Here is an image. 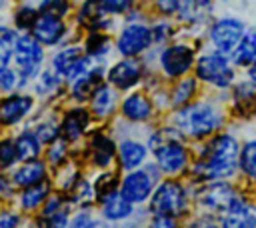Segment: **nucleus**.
Instances as JSON below:
<instances>
[{
	"label": "nucleus",
	"mask_w": 256,
	"mask_h": 228,
	"mask_svg": "<svg viewBox=\"0 0 256 228\" xmlns=\"http://www.w3.org/2000/svg\"><path fill=\"white\" fill-rule=\"evenodd\" d=\"M240 146L236 134L218 130L206 138L198 158L190 166L192 176L198 182L206 180H230L240 172Z\"/></svg>",
	"instance_id": "f257e3e1"
},
{
	"label": "nucleus",
	"mask_w": 256,
	"mask_h": 228,
	"mask_svg": "<svg viewBox=\"0 0 256 228\" xmlns=\"http://www.w3.org/2000/svg\"><path fill=\"white\" fill-rule=\"evenodd\" d=\"M226 114L216 100H196L176 108L172 126L190 140H206L222 130Z\"/></svg>",
	"instance_id": "f03ea898"
},
{
	"label": "nucleus",
	"mask_w": 256,
	"mask_h": 228,
	"mask_svg": "<svg viewBox=\"0 0 256 228\" xmlns=\"http://www.w3.org/2000/svg\"><path fill=\"white\" fill-rule=\"evenodd\" d=\"M236 70L238 66L232 62V58L214 48L200 54L194 64V76L214 90H232L238 78Z\"/></svg>",
	"instance_id": "7ed1b4c3"
},
{
	"label": "nucleus",
	"mask_w": 256,
	"mask_h": 228,
	"mask_svg": "<svg viewBox=\"0 0 256 228\" xmlns=\"http://www.w3.org/2000/svg\"><path fill=\"white\" fill-rule=\"evenodd\" d=\"M188 206H190V196L186 186L172 178L160 182L150 196L152 214H168V216L180 218L188 212Z\"/></svg>",
	"instance_id": "20e7f679"
},
{
	"label": "nucleus",
	"mask_w": 256,
	"mask_h": 228,
	"mask_svg": "<svg viewBox=\"0 0 256 228\" xmlns=\"http://www.w3.org/2000/svg\"><path fill=\"white\" fill-rule=\"evenodd\" d=\"M182 134L172 126V134L154 148V158L162 174L166 176H180L190 166V152L182 142Z\"/></svg>",
	"instance_id": "39448f33"
},
{
	"label": "nucleus",
	"mask_w": 256,
	"mask_h": 228,
	"mask_svg": "<svg viewBox=\"0 0 256 228\" xmlns=\"http://www.w3.org/2000/svg\"><path fill=\"white\" fill-rule=\"evenodd\" d=\"M240 194L242 192L232 182L206 180V182H200V188L194 192V200L202 210H206L210 214H216L220 218Z\"/></svg>",
	"instance_id": "423d86ee"
},
{
	"label": "nucleus",
	"mask_w": 256,
	"mask_h": 228,
	"mask_svg": "<svg viewBox=\"0 0 256 228\" xmlns=\"http://www.w3.org/2000/svg\"><path fill=\"white\" fill-rule=\"evenodd\" d=\"M246 28H248L246 22L238 16H232V14L220 16L212 20V24L208 26V42L214 50L230 56L240 44Z\"/></svg>",
	"instance_id": "0eeeda50"
},
{
	"label": "nucleus",
	"mask_w": 256,
	"mask_h": 228,
	"mask_svg": "<svg viewBox=\"0 0 256 228\" xmlns=\"http://www.w3.org/2000/svg\"><path fill=\"white\" fill-rule=\"evenodd\" d=\"M158 64H160V70H162V74L166 78H182L194 68L196 52H194V48L190 44L176 42V44L166 46L160 52Z\"/></svg>",
	"instance_id": "6e6552de"
},
{
	"label": "nucleus",
	"mask_w": 256,
	"mask_h": 228,
	"mask_svg": "<svg viewBox=\"0 0 256 228\" xmlns=\"http://www.w3.org/2000/svg\"><path fill=\"white\" fill-rule=\"evenodd\" d=\"M160 174H162V170L158 168V164H148V168H144V170H136L134 168L130 174L124 176L120 190L134 204L146 202V200H150V196H152V192L156 188V180H158Z\"/></svg>",
	"instance_id": "1a4fd4ad"
},
{
	"label": "nucleus",
	"mask_w": 256,
	"mask_h": 228,
	"mask_svg": "<svg viewBox=\"0 0 256 228\" xmlns=\"http://www.w3.org/2000/svg\"><path fill=\"white\" fill-rule=\"evenodd\" d=\"M152 28L142 24V22H134V24H128L118 40H116V48L122 56H138L142 54L150 44H152Z\"/></svg>",
	"instance_id": "9d476101"
},
{
	"label": "nucleus",
	"mask_w": 256,
	"mask_h": 228,
	"mask_svg": "<svg viewBox=\"0 0 256 228\" xmlns=\"http://www.w3.org/2000/svg\"><path fill=\"white\" fill-rule=\"evenodd\" d=\"M218 224L224 228H256V202L240 194L218 218Z\"/></svg>",
	"instance_id": "9b49d317"
},
{
	"label": "nucleus",
	"mask_w": 256,
	"mask_h": 228,
	"mask_svg": "<svg viewBox=\"0 0 256 228\" xmlns=\"http://www.w3.org/2000/svg\"><path fill=\"white\" fill-rule=\"evenodd\" d=\"M44 58V50H42V42L34 36H18L16 44H14V60L20 66V72L24 78L32 76L36 72V68L40 66Z\"/></svg>",
	"instance_id": "f8f14e48"
},
{
	"label": "nucleus",
	"mask_w": 256,
	"mask_h": 228,
	"mask_svg": "<svg viewBox=\"0 0 256 228\" xmlns=\"http://www.w3.org/2000/svg\"><path fill=\"white\" fill-rule=\"evenodd\" d=\"M30 30H32V36L38 38L42 44L54 46L64 38L66 24L62 20V16H56V14H50V12H42V14H38L34 18Z\"/></svg>",
	"instance_id": "ddd939ff"
},
{
	"label": "nucleus",
	"mask_w": 256,
	"mask_h": 228,
	"mask_svg": "<svg viewBox=\"0 0 256 228\" xmlns=\"http://www.w3.org/2000/svg\"><path fill=\"white\" fill-rule=\"evenodd\" d=\"M142 78V66L132 60V56H124V60L116 62L110 72H108V80L114 88L118 90H130L134 88Z\"/></svg>",
	"instance_id": "4468645a"
},
{
	"label": "nucleus",
	"mask_w": 256,
	"mask_h": 228,
	"mask_svg": "<svg viewBox=\"0 0 256 228\" xmlns=\"http://www.w3.org/2000/svg\"><path fill=\"white\" fill-rule=\"evenodd\" d=\"M32 110L30 96H8L0 100V124L14 126Z\"/></svg>",
	"instance_id": "2eb2a0df"
},
{
	"label": "nucleus",
	"mask_w": 256,
	"mask_h": 228,
	"mask_svg": "<svg viewBox=\"0 0 256 228\" xmlns=\"http://www.w3.org/2000/svg\"><path fill=\"white\" fill-rule=\"evenodd\" d=\"M90 108L98 120L110 118L116 110V90L106 84L96 86V90L90 94Z\"/></svg>",
	"instance_id": "dca6fc26"
},
{
	"label": "nucleus",
	"mask_w": 256,
	"mask_h": 228,
	"mask_svg": "<svg viewBox=\"0 0 256 228\" xmlns=\"http://www.w3.org/2000/svg\"><path fill=\"white\" fill-rule=\"evenodd\" d=\"M152 112H154V106H152L150 98L140 92L126 96L122 102V114L130 122H146V120H150Z\"/></svg>",
	"instance_id": "f3484780"
},
{
	"label": "nucleus",
	"mask_w": 256,
	"mask_h": 228,
	"mask_svg": "<svg viewBox=\"0 0 256 228\" xmlns=\"http://www.w3.org/2000/svg\"><path fill=\"white\" fill-rule=\"evenodd\" d=\"M102 200V214L108 218V220H124V218H128L130 214H132V204L134 202H130L124 194H122V190L120 192H116V190H112V192H108L104 198H100Z\"/></svg>",
	"instance_id": "a211bd4d"
},
{
	"label": "nucleus",
	"mask_w": 256,
	"mask_h": 228,
	"mask_svg": "<svg viewBox=\"0 0 256 228\" xmlns=\"http://www.w3.org/2000/svg\"><path fill=\"white\" fill-rule=\"evenodd\" d=\"M230 58H232V62H234L238 68H242V70H244L246 66H250V64L256 60V24H252V26L246 28V32H244L240 44H238L236 50L230 54Z\"/></svg>",
	"instance_id": "6ab92c4d"
},
{
	"label": "nucleus",
	"mask_w": 256,
	"mask_h": 228,
	"mask_svg": "<svg viewBox=\"0 0 256 228\" xmlns=\"http://www.w3.org/2000/svg\"><path fill=\"white\" fill-rule=\"evenodd\" d=\"M90 154H92V162L98 168H106L110 166L114 154H116V146L114 140L110 136H106L104 132H96L90 138Z\"/></svg>",
	"instance_id": "aec40b11"
},
{
	"label": "nucleus",
	"mask_w": 256,
	"mask_h": 228,
	"mask_svg": "<svg viewBox=\"0 0 256 228\" xmlns=\"http://www.w3.org/2000/svg\"><path fill=\"white\" fill-rule=\"evenodd\" d=\"M46 180V166L38 160H28L26 164H22L20 168L14 170L12 174V182L16 186H32V184H40Z\"/></svg>",
	"instance_id": "412c9836"
},
{
	"label": "nucleus",
	"mask_w": 256,
	"mask_h": 228,
	"mask_svg": "<svg viewBox=\"0 0 256 228\" xmlns=\"http://www.w3.org/2000/svg\"><path fill=\"white\" fill-rule=\"evenodd\" d=\"M88 122H90V118H88L86 110H82V108L68 110L62 120V136L66 140H78L86 132Z\"/></svg>",
	"instance_id": "4be33fe9"
},
{
	"label": "nucleus",
	"mask_w": 256,
	"mask_h": 228,
	"mask_svg": "<svg viewBox=\"0 0 256 228\" xmlns=\"http://www.w3.org/2000/svg\"><path fill=\"white\" fill-rule=\"evenodd\" d=\"M148 148L136 140H124L118 148V160L124 170H134L146 160Z\"/></svg>",
	"instance_id": "5701e85b"
},
{
	"label": "nucleus",
	"mask_w": 256,
	"mask_h": 228,
	"mask_svg": "<svg viewBox=\"0 0 256 228\" xmlns=\"http://www.w3.org/2000/svg\"><path fill=\"white\" fill-rule=\"evenodd\" d=\"M198 92V78L194 76H182L178 78V82L174 84L172 92H170V102L174 108H180L188 102H192V98L196 96Z\"/></svg>",
	"instance_id": "b1692460"
},
{
	"label": "nucleus",
	"mask_w": 256,
	"mask_h": 228,
	"mask_svg": "<svg viewBox=\"0 0 256 228\" xmlns=\"http://www.w3.org/2000/svg\"><path fill=\"white\" fill-rule=\"evenodd\" d=\"M240 174L250 184H256V136L246 138L240 146Z\"/></svg>",
	"instance_id": "393cba45"
},
{
	"label": "nucleus",
	"mask_w": 256,
	"mask_h": 228,
	"mask_svg": "<svg viewBox=\"0 0 256 228\" xmlns=\"http://www.w3.org/2000/svg\"><path fill=\"white\" fill-rule=\"evenodd\" d=\"M82 58H84V54H82L80 46H68V48L60 50V52L54 56L52 64H54V70H56L60 76L68 78Z\"/></svg>",
	"instance_id": "a878e982"
},
{
	"label": "nucleus",
	"mask_w": 256,
	"mask_h": 228,
	"mask_svg": "<svg viewBox=\"0 0 256 228\" xmlns=\"http://www.w3.org/2000/svg\"><path fill=\"white\" fill-rule=\"evenodd\" d=\"M48 192H50V186H48L46 182L26 186V190H24L22 196H20V206H22L24 210H36V208L48 198Z\"/></svg>",
	"instance_id": "bb28decb"
},
{
	"label": "nucleus",
	"mask_w": 256,
	"mask_h": 228,
	"mask_svg": "<svg viewBox=\"0 0 256 228\" xmlns=\"http://www.w3.org/2000/svg\"><path fill=\"white\" fill-rule=\"evenodd\" d=\"M16 150L20 160H32L40 154V136L36 132H22L16 138Z\"/></svg>",
	"instance_id": "cd10ccee"
},
{
	"label": "nucleus",
	"mask_w": 256,
	"mask_h": 228,
	"mask_svg": "<svg viewBox=\"0 0 256 228\" xmlns=\"http://www.w3.org/2000/svg\"><path fill=\"white\" fill-rule=\"evenodd\" d=\"M14 44H16L14 32L6 26H0V66H6L10 58H14Z\"/></svg>",
	"instance_id": "c85d7f7f"
},
{
	"label": "nucleus",
	"mask_w": 256,
	"mask_h": 228,
	"mask_svg": "<svg viewBox=\"0 0 256 228\" xmlns=\"http://www.w3.org/2000/svg\"><path fill=\"white\" fill-rule=\"evenodd\" d=\"M60 88V78H58V72H42L38 82H36V92L42 94V96H50L54 94L56 90Z\"/></svg>",
	"instance_id": "c756f323"
},
{
	"label": "nucleus",
	"mask_w": 256,
	"mask_h": 228,
	"mask_svg": "<svg viewBox=\"0 0 256 228\" xmlns=\"http://www.w3.org/2000/svg\"><path fill=\"white\" fill-rule=\"evenodd\" d=\"M108 46H110V42H108V38L104 36V34H92L90 38H88V42H86V52L90 54V56H104L106 52H108Z\"/></svg>",
	"instance_id": "7c9ffc66"
},
{
	"label": "nucleus",
	"mask_w": 256,
	"mask_h": 228,
	"mask_svg": "<svg viewBox=\"0 0 256 228\" xmlns=\"http://www.w3.org/2000/svg\"><path fill=\"white\" fill-rule=\"evenodd\" d=\"M18 160V150H16V140H2L0 142V166L8 168Z\"/></svg>",
	"instance_id": "2f4dec72"
},
{
	"label": "nucleus",
	"mask_w": 256,
	"mask_h": 228,
	"mask_svg": "<svg viewBox=\"0 0 256 228\" xmlns=\"http://www.w3.org/2000/svg\"><path fill=\"white\" fill-rule=\"evenodd\" d=\"M136 0H100V8L106 14H124L134 6Z\"/></svg>",
	"instance_id": "473e14b6"
},
{
	"label": "nucleus",
	"mask_w": 256,
	"mask_h": 228,
	"mask_svg": "<svg viewBox=\"0 0 256 228\" xmlns=\"http://www.w3.org/2000/svg\"><path fill=\"white\" fill-rule=\"evenodd\" d=\"M16 84H18V74L6 66H0V90L10 92L16 88Z\"/></svg>",
	"instance_id": "72a5a7b5"
},
{
	"label": "nucleus",
	"mask_w": 256,
	"mask_h": 228,
	"mask_svg": "<svg viewBox=\"0 0 256 228\" xmlns=\"http://www.w3.org/2000/svg\"><path fill=\"white\" fill-rule=\"evenodd\" d=\"M66 158V140H52V146L48 148V160L52 164H60Z\"/></svg>",
	"instance_id": "f704fd0d"
},
{
	"label": "nucleus",
	"mask_w": 256,
	"mask_h": 228,
	"mask_svg": "<svg viewBox=\"0 0 256 228\" xmlns=\"http://www.w3.org/2000/svg\"><path fill=\"white\" fill-rule=\"evenodd\" d=\"M42 12H50L56 16H64L68 12V0H42Z\"/></svg>",
	"instance_id": "c9c22d12"
},
{
	"label": "nucleus",
	"mask_w": 256,
	"mask_h": 228,
	"mask_svg": "<svg viewBox=\"0 0 256 228\" xmlns=\"http://www.w3.org/2000/svg\"><path fill=\"white\" fill-rule=\"evenodd\" d=\"M170 34H172V24H170L168 20L156 22V24L152 26V40H154V42H164V40L170 38Z\"/></svg>",
	"instance_id": "e433bc0d"
},
{
	"label": "nucleus",
	"mask_w": 256,
	"mask_h": 228,
	"mask_svg": "<svg viewBox=\"0 0 256 228\" xmlns=\"http://www.w3.org/2000/svg\"><path fill=\"white\" fill-rule=\"evenodd\" d=\"M36 134L40 136V140H44V142H52V140H56V136H58V126H56V122L46 120V122H42V124L38 126Z\"/></svg>",
	"instance_id": "4c0bfd02"
},
{
	"label": "nucleus",
	"mask_w": 256,
	"mask_h": 228,
	"mask_svg": "<svg viewBox=\"0 0 256 228\" xmlns=\"http://www.w3.org/2000/svg\"><path fill=\"white\" fill-rule=\"evenodd\" d=\"M34 18H36V14H34V10H32V8H28V6H22V8L16 12V22H18V26H20V28L32 26Z\"/></svg>",
	"instance_id": "58836bf2"
},
{
	"label": "nucleus",
	"mask_w": 256,
	"mask_h": 228,
	"mask_svg": "<svg viewBox=\"0 0 256 228\" xmlns=\"http://www.w3.org/2000/svg\"><path fill=\"white\" fill-rule=\"evenodd\" d=\"M180 0H156V10L164 16H172L178 12Z\"/></svg>",
	"instance_id": "ea45409f"
},
{
	"label": "nucleus",
	"mask_w": 256,
	"mask_h": 228,
	"mask_svg": "<svg viewBox=\"0 0 256 228\" xmlns=\"http://www.w3.org/2000/svg\"><path fill=\"white\" fill-rule=\"evenodd\" d=\"M74 198L76 200H88V198H92V186L86 180H76V184H74Z\"/></svg>",
	"instance_id": "a19ab883"
},
{
	"label": "nucleus",
	"mask_w": 256,
	"mask_h": 228,
	"mask_svg": "<svg viewBox=\"0 0 256 228\" xmlns=\"http://www.w3.org/2000/svg\"><path fill=\"white\" fill-rule=\"evenodd\" d=\"M152 224L154 226H176V218L168 216V214H154Z\"/></svg>",
	"instance_id": "79ce46f5"
},
{
	"label": "nucleus",
	"mask_w": 256,
	"mask_h": 228,
	"mask_svg": "<svg viewBox=\"0 0 256 228\" xmlns=\"http://www.w3.org/2000/svg\"><path fill=\"white\" fill-rule=\"evenodd\" d=\"M18 222H20V218L14 212H8V210L0 212V226H16Z\"/></svg>",
	"instance_id": "37998d69"
},
{
	"label": "nucleus",
	"mask_w": 256,
	"mask_h": 228,
	"mask_svg": "<svg viewBox=\"0 0 256 228\" xmlns=\"http://www.w3.org/2000/svg\"><path fill=\"white\" fill-rule=\"evenodd\" d=\"M72 224L74 226H94L96 220H90L88 218V212H78V216L72 220Z\"/></svg>",
	"instance_id": "c03bdc74"
},
{
	"label": "nucleus",
	"mask_w": 256,
	"mask_h": 228,
	"mask_svg": "<svg viewBox=\"0 0 256 228\" xmlns=\"http://www.w3.org/2000/svg\"><path fill=\"white\" fill-rule=\"evenodd\" d=\"M244 76H246L248 80L256 82V60H254L250 66H246V68H244Z\"/></svg>",
	"instance_id": "a18cd8bd"
},
{
	"label": "nucleus",
	"mask_w": 256,
	"mask_h": 228,
	"mask_svg": "<svg viewBox=\"0 0 256 228\" xmlns=\"http://www.w3.org/2000/svg\"><path fill=\"white\" fill-rule=\"evenodd\" d=\"M4 2H6V0H0V8H2V6H4Z\"/></svg>",
	"instance_id": "49530a36"
}]
</instances>
